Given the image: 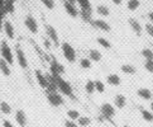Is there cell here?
<instances>
[{"mask_svg": "<svg viewBox=\"0 0 153 127\" xmlns=\"http://www.w3.org/2000/svg\"><path fill=\"white\" fill-rule=\"evenodd\" d=\"M76 3L80 7V12L86 10V12H91V3L90 0H76Z\"/></svg>", "mask_w": 153, "mask_h": 127, "instance_id": "cb8c5ba5", "label": "cell"}, {"mask_svg": "<svg viewBox=\"0 0 153 127\" xmlns=\"http://www.w3.org/2000/svg\"><path fill=\"white\" fill-rule=\"evenodd\" d=\"M79 121V126L80 127H87L90 123H91V118L90 117H86V116H81V117L77 119Z\"/></svg>", "mask_w": 153, "mask_h": 127, "instance_id": "1f68e13d", "label": "cell"}, {"mask_svg": "<svg viewBox=\"0 0 153 127\" xmlns=\"http://www.w3.org/2000/svg\"><path fill=\"white\" fill-rule=\"evenodd\" d=\"M91 24L95 27V28L100 29L102 32H110L111 31V27L110 24L108 23V22H105L104 19H92L91 20Z\"/></svg>", "mask_w": 153, "mask_h": 127, "instance_id": "30bf717a", "label": "cell"}, {"mask_svg": "<svg viewBox=\"0 0 153 127\" xmlns=\"http://www.w3.org/2000/svg\"><path fill=\"white\" fill-rule=\"evenodd\" d=\"M137 94H138L139 98L143 99V101H151L153 98V92L149 90L148 88H139V89L137 90Z\"/></svg>", "mask_w": 153, "mask_h": 127, "instance_id": "9a60e30c", "label": "cell"}, {"mask_svg": "<svg viewBox=\"0 0 153 127\" xmlns=\"http://www.w3.org/2000/svg\"><path fill=\"white\" fill-rule=\"evenodd\" d=\"M0 29H3V20H0Z\"/></svg>", "mask_w": 153, "mask_h": 127, "instance_id": "c3c4849f", "label": "cell"}, {"mask_svg": "<svg viewBox=\"0 0 153 127\" xmlns=\"http://www.w3.org/2000/svg\"><path fill=\"white\" fill-rule=\"evenodd\" d=\"M5 3V0H0V8H3V5Z\"/></svg>", "mask_w": 153, "mask_h": 127, "instance_id": "bcb514c9", "label": "cell"}, {"mask_svg": "<svg viewBox=\"0 0 153 127\" xmlns=\"http://www.w3.org/2000/svg\"><path fill=\"white\" fill-rule=\"evenodd\" d=\"M41 3L45 5V7H46L48 10H52V9L54 8V5H56L53 0H41Z\"/></svg>", "mask_w": 153, "mask_h": 127, "instance_id": "e575fe53", "label": "cell"}, {"mask_svg": "<svg viewBox=\"0 0 153 127\" xmlns=\"http://www.w3.org/2000/svg\"><path fill=\"white\" fill-rule=\"evenodd\" d=\"M24 26L27 27V29H28L32 35H37L39 29H38V22L36 20V18L33 15H27L25 19H24Z\"/></svg>", "mask_w": 153, "mask_h": 127, "instance_id": "ba28073f", "label": "cell"}, {"mask_svg": "<svg viewBox=\"0 0 153 127\" xmlns=\"http://www.w3.org/2000/svg\"><path fill=\"white\" fill-rule=\"evenodd\" d=\"M61 50H62L63 57L66 59L70 64H74L76 61V51L68 42H63L61 45Z\"/></svg>", "mask_w": 153, "mask_h": 127, "instance_id": "277c9868", "label": "cell"}, {"mask_svg": "<svg viewBox=\"0 0 153 127\" xmlns=\"http://www.w3.org/2000/svg\"><path fill=\"white\" fill-rule=\"evenodd\" d=\"M3 29H4V33L9 40H13L15 37V32H14V27L12 24L10 20H4L3 22Z\"/></svg>", "mask_w": 153, "mask_h": 127, "instance_id": "4fadbf2b", "label": "cell"}, {"mask_svg": "<svg viewBox=\"0 0 153 127\" xmlns=\"http://www.w3.org/2000/svg\"><path fill=\"white\" fill-rule=\"evenodd\" d=\"M54 79V83H56V86H57V90L61 93L62 95L65 97H68L71 99H75V94H74V89L72 86H71V84L65 80L61 75H57V76H53Z\"/></svg>", "mask_w": 153, "mask_h": 127, "instance_id": "6da1fadb", "label": "cell"}, {"mask_svg": "<svg viewBox=\"0 0 153 127\" xmlns=\"http://www.w3.org/2000/svg\"><path fill=\"white\" fill-rule=\"evenodd\" d=\"M139 7H140L139 0H128V3H127V8L130 10V12H135Z\"/></svg>", "mask_w": 153, "mask_h": 127, "instance_id": "83f0119b", "label": "cell"}, {"mask_svg": "<svg viewBox=\"0 0 153 127\" xmlns=\"http://www.w3.org/2000/svg\"><path fill=\"white\" fill-rule=\"evenodd\" d=\"M43 45H45V48L46 50H51L52 42H51V40H48V38H45V40H43Z\"/></svg>", "mask_w": 153, "mask_h": 127, "instance_id": "ab89813d", "label": "cell"}, {"mask_svg": "<svg viewBox=\"0 0 153 127\" xmlns=\"http://www.w3.org/2000/svg\"><path fill=\"white\" fill-rule=\"evenodd\" d=\"M0 112L5 116H9L12 114L13 109H12V106L8 103V102H0Z\"/></svg>", "mask_w": 153, "mask_h": 127, "instance_id": "d4e9b609", "label": "cell"}, {"mask_svg": "<svg viewBox=\"0 0 153 127\" xmlns=\"http://www.w3.org/2000/svg\"><path fill=\"white\" fill-rule=\"evenodd\" d=\"M46 33H47V36H48V40H51L52 43H54L56 46H58V43H59V40H58V33H57V29L54 28L53 26L51 24H46Z\"/></svg>", "mask_w": 153, "mask_h": 127, "instance_id": "9c48e42d", "label": "cell"}, {"mask_svg": "<svg viewBox=\"0 0 153 127\" xmlns=\"http://www.w3.org/2000/svg\"><path fill=\"white\" fill-rule=\"evenodd\" d=\"M67 117L71 121H77L81 117V114H80V112L77 111V109H68L67 111Z\"/></svg>", "mask_w": 153, "mask_h": 127, "instance_id": "f1b7e54d", "label": "cell"}, {"mask_svg": "<svg viewBox=\"0 0 153 127\" xmlns=\"http://www.w3.org/2000/svg\"><path fill=\"white\" fill-rule=\"evenodd\" d=\"M63 7H65V10H66V13H67L70 17H72V18H77V17L80 15V12H79V9L76 8V5H72V4L67 3V2H65V3H63Z\"/></svg>", "mask_w": 153, "mask_h": 127, "instance_id": "5bb4252c", "label": "cell"}, {"mask_svg": "<svg viewBox=\"0 0 153 127\" xmlns=\"http://www.w3.org/2000/svg\"><path fill=\"white\" fill-rule=\"evenodd\" d=\"M123 127H129V126H128V125H124V126H123Z\"/></svg>", "mask_w": 153, "mask_h": 127, "instance_id": "681fc988", "label": "cell"}, {"mask_svg": "<svg viewBox=\"0 0 153 127\" xmlns=\"http://www.w3.org/2000/svg\"><path fill=\"white\" fill-rule=\"evenodd\" d=\"M15 59H17V61H18V65L23 70H27L29 68V64H28V60H27L25 53L19 45L15 46Z\"/></svg>", "mask_w": 153, "mask_h": 127, "instance_id": "8992f818", "label": "cell"}, {"mask_svg": "<svg viewBox=\"0 0 153 127\" xmlns=\"http://www.w3.org/2000/svg\"><path fill=\"white\" fill-rule=\"evenodd\" d=\"M140 116L146 122L152 123L153 122V112L148 111V109H144V108H140Z\"/></svg>", "mask_w": 153, "mask_h": 127, "instance_id": "603a6c76", "label": "cell"}, {"mask_svg": "<svg viewBox=\"0 0 153 127\" xmlns=\"http://www.w3.org/2000/svg\"><path fill=\"white\" fill-rule=\"evenodd\" d=\"M144 29H146V32H147V35L151 36V37H153V24H152V23H147V24L144 26Z\"/></svg>", "mask_w": 153, "mask_h": 127, "instance_id": "74e56055", "label": "cell"}, {"mask_svg": "<svg viewBox=\"0 0 153 127\" xmlns=\"http://www.w3.org/2000/svg\"><path fill=\"white\" fill-rule=\"evenodd\" d=\"M127 106V97L123 94H117L114 97V107L118 109H123Z\"/></svg>", "mask_w": 153, "mask_h": 127, "instance_id": "2e32d148", "label": "cell"}, {"mask_svg": "<svg viewBox=\"0 0 153 127\" xmlns=\"http://www.w3.org/2000/svg\"><path fill=\"white\" fill-rule=\"evenodd\" d=\"M4 10H3V8H0V20H3V18H4Z\"/></svg>", "mask_w": 153, "mask_h": 127, "instance_id": "7bdbcfd3", "label": "cell"}, {"mask_svg": "<svg viewBox=\"0 0 153 127\" xmlns=\"http://www.w3.org/2000/svg\"><path fill=\"white\" fill-rule=\"evenodd\" d=\"M96 12H97L99 15H102V17H109L110 15V9H109L106 5H97Z\"/></svg>", "mask_w": 153, "mask_h": 127, "instance_id": "4316f807", "label": "cell"}, {"mask_svg": "<svg viewBox=\"0 0 153 127\" xmlns=\"http://www.w3.org/2000/svg\"><path fill=\"white\" fill-rule=\"evenodd\" d=\"M148 19H149V23L153 24V12H151V13L148 14Z\"/></svg>", "mask_w": 153, "mask_h": 127, "instance_id": "b9f144b4", "label": "cell"}, {"mask_svg": "<svg viewBox=\"0 0 153 127\" xmlns=\"http://www.w3.org/2000/svg\"><path fill=\"white\" fill-rule=\"evenodd\" d=\"M34 76H36V80L37 83L39 84L43 89H47V86H48V79H47V75L43 74V71L39 70V69H37L34 71Z\"/></svg>", "mask_w": 153, "mask_h": 127, "instance_id": "8fae6325", "label": "cell"}, {"mask_svg": "<svg viewBox=\"0 0 153 127\" xmlns=\"http://www.w3.org/2000/svg\"><path fill=\"white\" fill-rule=\"evenodd\" d=\"M113 3L115 4V5H120V4L123 3V0H113Z\"/></svg>", "mask_w": 153, "mask_h": 127, "instance_id": "ee69618b", "label": "cell"}, {"mask_svg": "<svg viewBox=\"0 0 153 127\" xmlns=\"http://www.w3.org/2000/svg\"><path fill=\"white\" fill-rule=\"evenodd\" d=\"M151 111H153V101H151Z\"/></svg>", "mask_w": 153, "mask_h": 127, "instance_id": "7dc6e473", "label": "cell"}, {"mask_svg": "<svg viewBox=\"0 0 153 127\" xmlns=\"http://www.w3.org/2000/svg\"><path fill=\"white\" fill-rule=\"evenodd\" d=\"M50 71H51V75L52 76H57V75H63L65 74V66L58 62L56 59H52L51 60V64H50Z\"/></svg>", "mask_w": 153, "mask_h": 127, "instance_id": "52a82bcc", "label": "cell"}, {"mask_svg": "<svg viewBox=\"0 0 153 127\" xmlns=\"http://www.w3.org/2000/svg\"><path fill=\"white\" fill-rule=\"evenodd\" d=\"M3 10L5 14H13L15 10V0H5L3 5Z\"/></svg>", "mask_w": 153, "mask_h": 127, "instance_id": "d6986e66", "label": "cell"}, {"mask_svg": "<svg viewBox=\"0 0 153 127\" xmlns=\"http://www.w3.org/2000/svg\"><path fill=\"white\" fill-rule=\"evenodd\" d=\"M144 69L148 71V73L153 74V60H146L144 61Z\"/></svg>", "mask_w": 153, "mask_h": 127, "instance_id": "d590c367", "label": "cell"}, {"mask_svg": "<svg viewBox=\"0 0 153 127\" xmlns=\"http://www.w3.org/2000/svg\"><path fill=\"white\" fill-rule=\"evenodd\" d=\"M106 83L109 85H113V86H118L122 84V79L118 74H109L106 76Z\"/></svg>", "mask_w": 153, "mask_h": 127, "instance_id": "ac0fdd59", "label": "cell"}, {"mask_svg": "<svg viewBox=\"0 0 153 127\" xmlns=\"http://www.w3.org/2000/svg\"><path fill=\"white\" fill-rule=\"evenodd\" d=\"M65 127H79V125L75 122V121H71V119H66L65 121Z\"/></svg>", "mask_w": 153, "mask_h": 127, "instance_id": "f35d334b", "label": "cell"}, {"mask_svg": "<svg viewBox=\"0 0 153 127\" xmlns=\"http://www.w3.org/2000/svg\"><path fill=\"white\" fill-rule=\"evenodd\" d=\"M95 90L97 93H100V94H102L105 92V84L101 80H95Z\"/></svg>", "mask_w": 153, "mask_h": 127, "instance_id": "836d02e7", "label": "cell"}, {"mask_svg": "<svg viewBox=\"0 0 153 127\" xmlns=\"http://www.w3.org/2000/svg\"><path fill=\"white\" fill-rule=\"evenodd\" d=\"M89 59L91 60V61H94V62H100L101 59H102V55H101V52L99 51V50L91 48L89 51Z\"/></svg>", "mask_w": 153, "mask_h": 127, "instance_id": "44dd1931", "label": "cell"}, {"mask_svg": "<svg viewBox=\"0 0 153 127\" xmlns=\"http://www.w3.org/2000/svg\"><path fill=\"white\" fill-rule=\"evenodd\" d=\"M140 55H142V56H143L146 60H153V50H151V48H148V47H146V48L142 50Z\"/></svg>", "mask_w": 153, "mask_h": 127, "instance_id": "4dcf8cb0", "label": "cell"}, {"mask_svg": "<svg viewBox=\"0 0 153 127\" xmlns=\"http://www.w3.org/2000/svg\"><path fill=\"white\" fill-rule=\"evenodd\" d=\"M65 2H67V3H70V4H72V5L77 4V3H76V0H65Z\"/></svg>", "mask_w": 153, "mask_h": 127, "instance_id": "f6af8a7d", "label": "cell"}, {"mask_svg": "<svg viewBox=\"0 0 153 127\" xmlns=\"http://www.w3.org/2000/svg\"><path fill=\"white\" fill-rule=\"evenodd\" d=\"M80 15L85 22H91V12H86V10H82L80 12Z\"/></svg>", "mask_w": 153, "mask_h": 127, "instance_id": "8d00e7d4", "label": "cell"}, {"mask_svg": "<svg viewBox=\"0 0 153 127\" xmlns=\"http://www.w3.org/2000/svg\"><path fill=\"white\" fill-rule=\"evenodd\" d=\"M3 127H14V125L8 119H3Z\"/></svg>", "mask_w": 153, "mask_h": 127, "instance_id": "60d3db41", "label": "cell"}, {"mask_svg": "<svg viewBox=\"0 0 153 127\" xmlns=\"http://www.w3.org/2000/svg\"><path fill=\"white\" fill-rule=\"evenodd\" d=\"M100 113H101V116L105 119L111 121L114 118V116L117 114V111H115V107H114L113 104H110V103H102L101 107H100Z\"/></svg>", "mask_w": 153, "mask_h": 127, "instance_id": "5b68a950", "label": "cell"}, {"mask_svg": "<svg viewBox=\"0 0 153 127\" xmlns=\"http://www.w3.org/2000/svg\"><path fill=\"white\" fill-rule=\"evenodd\" d=\"M15 122L18 123L19 127H25L28 125V117H27V114L23 109H18L15 112Z\"/></svg>", "mask_w": 153, "mask_h": 127, "instance_id": "7c38bea8", "label": "cell"}, {"mask_svg": "<svg viewBox=\"0 0 153 127\" xmlns=\"http://www.w3.org/2000/svg\"><path fill=\"white\" fill-rule=\"evenodd\" d=\"M0 71L4 76H10L12 75V70H10V65L5 61L4 59L0 57Z\"/></svg>", "mask_w": 153, "mask_h": 127, "instance_id": "ffe728a7", "label": "cell"}, {"mask_svg": "<svg viewBox=\"0 0 153 127\" xmlns=\"http://www.w3.org/2000/svg\"><path fill=\"white\" fill-rule=\"evenodd\" d=\"M80 66L82 69H91L92 66V61L89 59V57H82L80 60Z\"/></svg>", "mask_w": 153, "mask_h": 127, "instance_id": "d6a6232c", "label": "cell"}, {"mask_svg": "<svg viewBox=\"0 0 153 127\" xmlns=\"http://www.w3.org/2000/svg\"><path fill=\"white\" fill-rule=\"evenodd\" d=\"M0 55H1V59H4L10 66L14 64V53L13 50L8 45L7 41H3L1 45H0Z\"/></svg>", "mask_w": 153, "mask_h": 127, "instance_id": "7a4b0ae2", "label": "cell"}, {"mask_svg": "<svg viewBox=\"0 0 153 127\" xmlns=\"http://www.w3.org/2000/svg\"><path fill=\"white\" fill-rule=\"evenodd\" d=\"M85 90H86V93L89 95H91V94H94V93L96 92L95 90V80H87L86 81V84H85Z\"/></svg>", "mask_w": 153, "mask_h": 127, "instance_id": "484cf974", "label": "cell"}, {"mask_svg": "<svg viewBox=\"0 0 153 127\" xmlns=\"http://www.w3.org/2000/svg\"><path fill=\"white\" fill-rule=\"evenodd\" d=\"M46 97L48 103L51 104L52 107H61L65 104V99L63 95L59 92H46Z\"/></svg>", "mask_w": 153, "mask_h": 127, "instance_id": "3957f363", "label": "cell"}, {"mask_svg": "<svg viewBox=\"0 0 153 127\" xmlns=\"http://www.w3.org/2000/svg\"><path fill=\"white\" fill-rule=\"evenodd\" d=\"M120 70H122V73L127 74V75H134L137 73V69L132 64H124L120 66Z\"/></svg>", "mask_w": 153, "mask_h": 127, "instance_id": "7402d4cb", "label": "cell"}, {"mask_svg": "<svg viewBox=\"0 0 153 127\" xmlns=\"http://www.w3.org/2000/svg\"><path fill=\"white\" fill-rule=\"evenodd\" d=\"M129 26H130V28H132V31L135 33V35H138L140 36L142 35V31H143V28H142V24L139 23L137 19L134 18H129Z\"/></svg>", "mask_w": 153, "mask_h": 127, "instance_id": "e0dca14e", "label": "cell"}, {"mask_svg": "<svg viewBox=\"0 0 153 127\" xmlns=\"http://www.w3.org/2000/svg\"><path fill=\"white\" fill-rule=\"evenodd\" d=\"M97 43L102 47V48H106V50H110L111 48V43L109 40H106V38H104V37H99L97 38Z\"/></svg>", "mask_w": 153, "mask_h": 127, "instance_id": "f546056e", "label": "cell"}]
</instances>
